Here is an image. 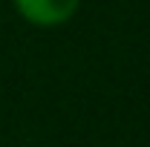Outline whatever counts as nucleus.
<instances>
[{
	"label": "nucleus",
	"mask_w": 150,
	"mask_h": 147,
	"mask_svg": "<svg viewBox=\"0 0 150 147\" xmlns=\"http://www.w3.org/2000/svg\"><path fill=\"white\" fill-rule=\"evenodd\" d=\"M15 12L38 29H55L75 18L81 0H12Z\"/></svg>",
	"instance_id": "nucleus-1"
}]
</instances>
